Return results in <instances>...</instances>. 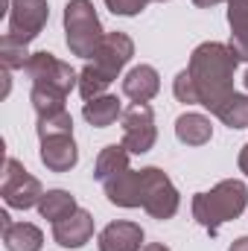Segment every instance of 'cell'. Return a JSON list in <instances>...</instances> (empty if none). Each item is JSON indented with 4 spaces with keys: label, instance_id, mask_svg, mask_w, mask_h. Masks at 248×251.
Instances as JSON below:
<instances>
[{
    "label": "cell",
    "instance_id": "6da1fadb",
    "mask_svg": "<svg viewBox=\"0 0 248 251\" xmlns=\"http://www.w3.org/2000/svg\"><path fill=\"white\" fill-rule=\"evenodd\" d=\"M237 64H240V59L222 41H204V44H198L193 50L187 70H190V76L196 82L198 105H204L207 111H216L234 94Z\"/></svg>",
    "mask_w": 248,
    "mask_h": 251
},
{
    "label": "cell",
    "instance_id": "7a4b0ae2",
    "mask_svg": "<svg viewBox=\"0 0 248 251\" xmlns=\"http://www.w3.org/2000/svg\"><path fill=\"white\" fill-rule=\"evenodd\" d=\"M246 204H248L246 181H240V178H225V181H219L216 187H210L207 193H196V196H193V219H196L204 231L216 234L225 222L243 216Z\"/></svg>",
    "mask_w": 248,
    "mask_h": 251
},
{
    "label": "cell",
    "instance_id": "3957f363",
    "mask_svg": "<svg viewBox=\"0 0 248 251\" xmlns=\"http://www.w3.org/2000/svg\"><path fill=\"white\" fill-rule=\"evenodd\" d=\"M105 32L91 0H67L64 6V41L73 56L91 59L102 44Z\"/></svg>",
    "mask_w": 248,
    "mask_h": 251
},
{
    "label": "cell",
    "instance_id": "277c9868",
    "mask_svg": "<svg viewBox=\"0 0 248 251\" xmlns=\"http://www.w3.org/2000/svg\"><path fill=\"white\" fill-rule=\"evenodd\" d=\"M24 73L32 82V88L53 91V94H62V97H67L73 88H79V73L67 62L56 59L53 53H47V50L32 53L26 67H24Z\"/></svg>",
    "mask_w": 248,
    "mask_h": 251
},
{
    "label": "cell",
    "instance_id": "5b68a950",
    "mask_svg": "<svg viewBox=\"0 0 248 251\" xmlns=\"http://www.w3.org/2000/svg\"><path fill=\"white\" fill-rule=\"evenodd\" d=\"M0 196L6 201V207H12V210H29V207H38L44 187L32 173L24 170V164L18 158H6L3 178H0Z\"/></svg>",
    "mask_w": 248,
    "mask_h": 251
},
{
    "label": "cell",
    "instance_id": "8992f818",
    "mask_svg": "<svg viewBox=\"0 0 248 251\" xmlns=\"http://www.w3.org/2000/svg\"><path fill=\"white\" fill-rule=\"evenodd\" d=\"M181 207V196L173 178L158 167H143V210L152 219H173Z\"/></svg>",
    "mask_w": 248,
    "mask_h": 251
},
{
    "label": "cell",
    "instance_id": "52a82bcc",
    "mask_svg": "<svg viewBox=\"0 0 248 251\" xmlns=\"http://www.w3.org/2000/svg\"><path fill=\"white\" fill-rule=\"evenodd\" d=\"M123 146L131 155H146L155 140H158V126H155V111L149 102H131L123 108Z\"/></svg>",
    "mask_w": 248,
    "mask_h": 251
},
{
    "label": "cell",
    "instance_id": "ba28073f",
    "mask_svg": "<svg viewBox=\"0 0 248 251\" xmlns=\"http://www.w3.org/2000/svg\"><path fill=\"white\" fill-rule=\"evenodd\" d=\"M50 21V6L47 0H12L9 9V35L29 44L41 35V29Z\"/></svg>",
    "mask_w": 248,
    "mask_h": 251
},
{
    "label": "cell",
    "instance_id": "9c48e42d",
    "mask_svg": "<svg viewBox=\"0 0 248 251\" xmlns=\"http://www.w3.org/2000/svg\"><path fill=\"white\" fill-rule=\"evenodd\" d=\"M131 56H134V41H131L125 32H105L102 44H99L97 53L88 59V64H91L99 76H105L108 82H114V79L123 73L125 64L131 62Z\"/></svg>",
    "mask_w": 248,
    "mask_h": 251
},
{
    "label": "cell",
    "instance_id": "30bf717a",
    "mask_svg": "<svg viewBox=\"0 0 248 251\" xmlns=\"http://www.w3.org/2000/svg\"><path fill=\"white\" fill-rule=\"evenodd\" d=\"M94 237V216L85 207H76L67 219L53 225V240L62 249H82Z\"/></svg>",
    "mask_w": 248,
    "mask_h": 251
},
{
    "label": "cell",
    "instance_id": "8fae6325",
    "mask_svg": "<svg viewBox=\"0 0 248 251\" xmlns=\"http://www.w3.org/2000/svg\"><path fill=\"white\" fill-rule=\"evenodd\" d=\"M41 164L50 173H70L79 161V149L73 134H59V137H44L41 140Z\"/></svg>",
    "mask_w": 248,
    "mask_h": 251
},
{
    "label": "cell",
    "instance_id": "7c38bea8",
    "mask_svg": "<svg viewBox=\"0 0 248 251\" xmlns=\"http://www.w3.org/2000/svg\"><path fill=\"white\" fill-rule=\"evenodd\" d=\"M99 251H143V228L137 222H108L97 240Z\"/></svg>",
    "mask_w": 248,
    "mask_h": 251
},
{
    "label": "cell",
    "instance_id": "4fadbf2b",
    "mask_svg": "<svg viewBox=\"0 0 248 251\" xmlns=\"http://www.w3.org/2000/svg\"><path fill=\"white\" fill-rule=\"evenodd\" d=\"M105 196L117 207H143V170H125L123 176L102 184Z\"/></svg>",
    "mask_w": 248,
    "mask_h": 251
},
{
    "label": "cell",
    "instance_id": "5bb4252c",
    "mask_svg": "<svg viewBox=\"0 0 248 251\" xmlns=\"http://www.w3.org/2000/svg\"><path fill=\"white\" fill-rule=\"evenodd\" d=\"M161 91V76L152 64H134L123 76V94L131 102H149Z\"/></svg>",
    "mask_w": 248,
    "mask_h": 251
},
{
    "label": "cell",
    "instance_id": "9a60e30c",
    "mask_svg": "<svg viewBox=\"0 0 248 251\" xmlns=\"http://www.w3.org/2000/svg\"><path fill=\"white\" fill-rule=\"evenodd\" d=\"M228 24H231L228 47L240 62H248V0H228Z\"/></svg>",
    "mask_w": 248,
    "mask_h": 251
},
{
    "label": "cell",
    "instance_id": "2e32d148",
    "mask_svg": "<svg viewBox=\"0 0 248 251\" xmlns=\"http://www.w3.org/2000/svg\"><path fill=\"white\" fill-rule=\"evenodd\" d=\"M82 117L94 128H108V126L117 123V117H123V105H120V100L114 94H102V97L88 100L82 105Z\"/></svg>",
    "mask_w": 248,
    "mask_h": 251
},
{
    "label": "cell",
    "instance_id": "e0dca14e",
    "mask_svg": "<svg viewBox=\"0 0 248 251\" xmlns=\"http://www.w3.org/2000/svg\"><path fill=\"white\" fill-rule=\"evenodd\" d=\"M128 158H131V152L125 149L123 143H111V146H105V149L97 155L94 178H97L99 184H105V181H111V178L123 176L125 170H131V167H128Z\"/></svg>",
    "mask_w": 248,
    "mask_h": 251
},
{
    "label": "cell",
    "instance_id": "ac0fdd59",
    "mask_svg": "<svg viewBox=\"0 0 248 251\" xmlns=\"http://www.w3.org/2000/svg\"><path fill=\"white\" fill-rule=\"evenodd\" d=\"M175 137L184 146H204V143H210V137H213L210 117H204L198 111H184L175 120Z\"/></svg>",
    "mask_w": 248,
    "mask_h": 251
},
{
    "label": "cell",
    "instance_id": "d6986e66",
    "mask_svg": "<svg viewBox=\"0 0 248 251\" xmlns=\"http://www.w3.org/2000/svg\"><path fill=\"white\" fill-rule=\"evenodd\" d=\"M3 246L6 251H41L44 234L32 222H12L3 228Z\"/></svg>",
    "mask_w": 248,
    "mask_h": 251
},
{
    "label": "cell",
    "instance_id": "ffe728a7",
    "mask_svg": "<svg viewBox=\"0 0 248 251\" xmlns=\"http://www.w3.org/2000/svg\"><path fill=\"white\" fill-rule=\"evenodd\" d=\"M76 207H79V204H76V196L67 193V190H47V193L41 196V201H38L41 219H47V222H53V225L62 222V219H67Z\"/></svg>",
    "mask_w": 248,
    "mask_h": 251
},
{
    "label": "cell",
    "instance_id": "44dd1931",
    "mask_svg": "<svg viewBox=\"0 0 248 251\" xmlns=\"http://www.w3.org/2000/svg\"><path fill=\"white\" fill-rule=\"evenodd\" d=\"M228 128H248V94H231L216 111H213Z\"/></svg>",
    "mask_w": 248,
    "mask_h": 251
},
{
    "label": "cell",
    "instance_id": "7402d4cb",
    "mask_svg": "<svg viewBox=\"0 0 248 251\" xmlns=\"http://www.w3.org/2000/svg\"><path fill=\"white\" fill-rule=\"evenodd\" d=\"M29 56L32 53L26 50L24 41H18L9 32H3V38H0V64H3V70H24Z\"/></svg>",
    "mask_w": 248,
    "mask_h": 251
},
{
    "label": "cell",
    "instance_id": "603a6c76",
    "mask_svg": "<svg viewBox=\"0 0 248 251\" xmlns=\"http://www.w3.org/2000/svg\"><path fill=\"white\" fill-rule=\"evenodd\" d=\"M38 140L44 137H59V134H73V117L67 114V108L59 111V114H47V117H38Z\"/></svg>",
    "mask_w": 248,
    "mask_h": 251
},
{
    "label": "cell",
    "instance_id": "cb8c5ba5",
    "mask_svg": "<svg viewBox=\"0 0 248 251\" xmlns=\"http://www.w3.org/2000/svg\"><path fill=\"white\" fill-rule=\"evenodd\" d=\"M29 102H32V108H35V114L38 117H47V114H59L64 111L67 105V97L62 94H53V91H41V88H32L29 91Z\"/></svg>",
    "mask_w": 248,
    "mask_h": 251
},
{
    "label": "cell",
    "instance_id": "d4e9b609",
    "mask_svg": "<svg viewBox=\"0 0 248 251\" xmlns=\"http://www.w3.org/2000/svg\"><path fill=\"white\" fill-rule=\"evenodd\" d=\"M173 94L178 102L184 105H198V91H196V82L190 76V70H181L175 79H173Z\"/></svg>",
    "mask_w": 248,
    "mask_h": 251
},
{
    "label": "cell",
    "instance_id": "484cf974",
    "mask_svg": "<svg viewBox=\"0 0 248 251\" xmlns=\"http://www.w3.org/2000/svg\"><path fill=\"white\" fill-rule=\"evenodd\" d=\"M105 6L114 12V15H123V18H134V15H140L146 6H149V0H105Z\"/></svg>",
    "mask_w": 248,
    "mask_h": 251
},
{
    "label": "cell",
    "instance_id": "4316f807",
    "mask_svg": "<svg viewBox=\"0 0 248 251\" xmlns=\"http://www.w3.org/2000/svg\"><path fill=\"white\" fill-rule=\"evenodd\" d=\"M237 164H240V173H246V178H248V143L240 149V158H237Z\"/></svg>",
    "mask_w": 248,
    "mask_h": 251
},
{
    "label": "cell",
    "instance_id": "83f0119b",
    "mask_svg": "<svg viewBox=\"0 0 248 251\" xmlns=\"http://www.w3.org/2000/svg\"><path fill=\"white\" fill-rule=\"evenodd\" d=\"M219 3H228V0H193V6H198V9H213Z\"/></svg>",
    "mask_w": 248,
    "mask_h": 251
},
{
    "label": "cell",
    "instance_id": "f1b7e54d",
    "mask_svg": "<svg viewBox=\"0 0 248 251\" xmlns=\"http://www.w3.org/2000/svg\"><path fill=\"white\" fill-rule=\"evenodd\" d=\"M228 251H248V237H240V240H234Z\"/></svg>",
    "mask_w": 248,
    "mask_h": 251
},
{
    "label": "cell",
    "instance_id": "f546056e",
    "mask_svg": "<svg viewBox=\"0 0 248 251\" xmlns=\"http://www.w3.org/2000/svg\"><path fill=\"white\" fill-rule=\"evenodd\" d=\"M143 251H170V249H167L164 243H146V246H143Z\"/></svg>",
    "mask_w": 248,
    "mask_h": 251
},
{
    "label": "cell",
    "instance_id": "4dcf8cb0",
    "mask_svg": "<svg viewBox=\"0 0 248 251\" xmlns=\"http://www.w3.org/2000/svg\"><path fill=\"white\" fill-rule=\"evenodd\" d=\"M243 82H246V91H248V70H246V79H243Z\"/></svg>",
    "mask_w": 248,
    "mask_h": 251
},
{
    "label": "cell",
    "instance_id": "1f68e13d",
    "mask_svg": "<svg viewBox=\"0 0 248 251\" xmlns=\"http://www.w3.org/2000/svg\"><path fill=\"white\" fill-rule=\"evenodd\" d=\"M158 3H167V0H158Z\"/></svg>",
    "mask_w": 248,
    "mask_h": 251
}]
</instances>
